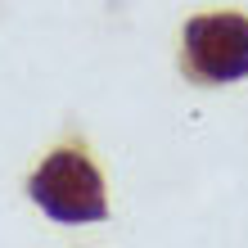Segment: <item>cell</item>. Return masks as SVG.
<instances>
[{
  "mask_svg": "<svg viewBox=\"0 0 248 248\" xmlns=\"http://www.w3.org/2000/svg\"><path fill=\"white\" fill-rule=\"evenodd\" d=\"M27 194L46 217H54L63 226L104 221L108 217L104 181H99L95 163L86 158V149H54L36 167V176L27 181Z\"/></svg>",
  "mask_w": 248,
  "mask_h": 248,
  "instance_id": "1",
  "label": "cell"
},
{
  "mask_svg": "<svg viewBox=\"0 0 248 248\" xmlns=\"http://www.w3.org/2000/svg\"><path fill=\"white\" fill-rule=\"evenodd\" d=\"M185 77L199 86H230L248 77V18L199 14L185 23Z\"/></svg>",
  "mask_w": 248,
  "mask_h": 248,
  "instance_id": "2",
  "label": "cell"
}]
</instances>
